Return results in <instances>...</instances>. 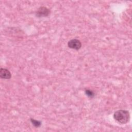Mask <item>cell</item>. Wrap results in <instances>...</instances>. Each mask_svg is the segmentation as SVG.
<instances>
[{
    "mask_svg": "<svg viewBox=\"0 0 132 132\" xmlns=\"http://www.w3.org/2000/svg\"><path fill=\"white\" fill-rule=\"evenodd\" d=\"M50 14V10L46 7H40L36 12V15L37 17H46Z\"/></svg>",
    "mask_w": 132,
    "mask_h": 132,
    "instance_id": "7a4b0ae2",
    "label": "cell"
},
{
    "mask_svg": "<svg viewBox=\"0 0 132 132\" xmlns=\"http://www.w3.org/2000/svg\"><path fill=\"white\" fill-rule=\"evenodd\" d=\"M114 119L121 124L128 123L130 120V114L128 110L120 109L117 110L113 115Z\"/></svg>",
    "mask_w": 132,
    "mask_h": 132,
    "instance_id": "6da1fadb",
    "label": "cell"
},
{
    "mask_svg": "<svg viewBox=\"0 0 132 132\" xmlns=\"http://www.w3.org/2000/svg\"><path fill=\"white\" fill-rule=\"evenodd\" d=\"M0 77L2 79H9L11 77V74L9 70L2 68L0 69Z\"/></svg>",
    "mask_w": 132,
    "mask_h": 132,
    "instance_id": "277c9868",
    "label": "cell"
},
{
    "mask_svg": "<svg viewBox=\"0 0 132 132\" xmlns=\"http://www.w3.org/2000/svg\"><path fill=\"white\" fill-rule=\"evenodd\" d=\"M85 92L86 95L88 97H90V98H92V97H93L94 96V95H95V94H94V92H93V91L91 90H89V89H86V90H85Z\"/></svg>",
    "mask_w": 132,
    "mask_h": 132,
    "instance_id": "8992f818",
    "label": "cell"
},
{
    "mask_svg": "<svg viewBox=\"0 0 132 132\" xmlns=\"http://www.w3.org/2000/svg\"><path fill=\"white\" fill-rule=\"evenodd\" d=\"M30 120L32 124L36 127H39L41 125L42 123L40 121H38L32 118H30Z\"/></svg>",
    "mask_w": 132,
    "mask_h": 132,
    "instance_id": "5b68a950",
    "label": "cell"
},
{
    "mask_svg": "<svg viewBox=\"0 0 132 132\" xmlns=\"http://www.w3.org/2000/svg\"><path fill=\"white\" fill-rule=\"evenodd\" d=\"M81 45L82 44L80 40L77 39H71L68 43V46L69 48L77 51L81 48Z\"/></svg>",
    "mask_w": 132,
    "mask_h": 132,
    "instance_id": "3957f363",
    "label": "cell"
}]
</instances>
